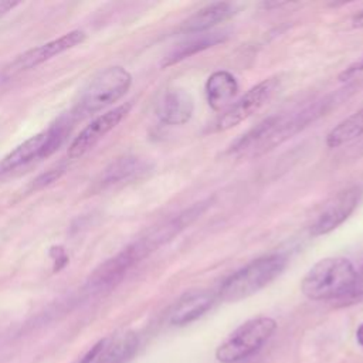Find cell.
<instances>
[{
  "mask_svg": "<svg viewBox=\"0 0 363 363\" xmlns=\"http://www.w3.org/2000/svg\"><path fill=\"white\" fill-rule=\"evenodd\" d=\"M194 112V99L183 88L167 89L156 108L157 118L166 125H183L190 121Z\"/></svg>",
  "mask_w": 363,
  "mask_h": 363,
  "instance_id": "cell-12",
  "label": "cell"
},
{
  "mask_svg": "<svg viewBox=\"0 0 363 363\" xmlns=\"http://www.w3.org/2000/svg\"><path fill=\"white\" fill-rule=\"evenodd\" d=\"M132 75L123 67H109L99 72L84 89L78 111L81 113L98 112L119 101L130 88Z\"/></svg>",
  "mask_w": 363,
  "mask_h": 363,
  "instance_id": "cell-5",
  "label": "cell"
},
{
  "mask_svg": "<svg viewBox=\"0 0 363 363\" xmlns=\"http://www.w3.org/2000/svg\"><path fill=\"white\" fill-rule=\"evenodd\" d=\"M238 91V82L235 77L228 71L213 72L204 85L206 99L213 111H220L225 108Z\"/></svg>",
  "mask_w": 363,
  "mask_h": 363,
  "instance_id": "cell-16",
  "label": "cell"
},
{
  "mask_svg": "<svg viewBox=\"0 0 363 363\" xmlns=\"http://www.w3.org/2000/svg\"><path fill=\"white\" fill-rule=\"evenodd\" d=\"M228 38V31H206L194 34L193 37L177 44L162 61V67H172L197 52H201L207 48H211L217 44L224 43Z\"/></svg>",
  "mask_w": 363,
  "mask_h": 363,
  "instance_id": "cell-15",
  "label": "cell"
},
{
  "mask_svg": "<svg viewBox=\"0 0 363 363\" xmlns=\"http://www.w3.org/2000/svg\"><path fill=\"white\" fill-rule=\"evenodd\" d=\"M132 104L126 102L108 111L106 113L98 116L92 121L69 145L68 147V157L77 159L85 155L91 147H94L109 130H112L130 111Z\"/></svg>",
  "mask_w": 363,
  "mask_h": 363,
  "instance_id": "cell-10",
  "label": "cell"
},
{
  "mask_svg": "<svg viewBox=\"0 0 363 363\" xmlns=\"http://www.w3.org/2000/svg\"><path fill=\"white\" fill-rule=\"evenodd\" d=\"M150 254V250L143 242L142 238L133 241L130 245L123 248L119 254L112 257L111 259L105 261L102 265H99L94 274L91 275L86 288L89 292L99 294L106 292L112 289L115 285H118L123 277L128 274V271L135 267L139 261L146 258Z\"/></svg>",
  "mask_w": 363,
  "mask_h": 363,
  "instance_id": "cell-7",
  "label": "cell"
},
{
  "mask_svg": "<svg viewBox=\"0 0 363 363\" xmlns=\"http://www.w3.org/2000/svg\"><path fill=\"white\" fill-rule=\"evenodd\" d=\"M45 138H47L45 130L41 133H37L35 136L27 139L21 145H18L9 155H6L0 160V176L6 174V173H11V172L17 170L18 167L31 163L35 159H41Z\"/></svg>",
  "mask_w": 363,
  "mask_h": 363,
  "instance_id": "cell-19",
  "label": "cell"
},
{
  "mask_svg": "<svg viewBox=\"0 0 363 363\" xmlns=\"http://www.w3.org/2000/svg\"><path fill=\"white\" fill-rule=\"evenodd\" d=\"M356 279L357 271L347 258L328 257L306 272L301 282V291L312 301L350 298Z\"/></svg>",
  "mask_w": 363,
  "mask_h": 363,
  "instance_id": "cell-2",
  "label": "cell"
},
{
  "mask_svg": "<svg viewBox=\"0 0 363 363\" xmlns=\"http://www.w3.org/2000/svg\"><path fill=\"white\" fill-rule=\"evenodd\" d=\"M282 85V75H272L251 89H248L238 101L230 105L213 123V132H221L237 126L242 121L252 116L257 111H259L272 96L279 91Z\"/></svg>",
  "mask_w": 363,
  "mask_h": 363,
  "instance_id": "cell-6",
  "label": "cell"
},
{
  "mask_svg": "<svg viewBox=\"0 0 363 363\" xmlns=\"http://www.w3.org/2000/svg\"><path fill=\"white\" fill-rule=\"evenodd\" d=\"M85 40V33L81 30L69 31L60 38H55L52 41H48L40 47H35L23 55H20L16 62L13 64V71H21V69H30L72 47L82 43Z\"/></svg>",
  "mask_w": 363,
  "mask_h": 363,
  "instance_id": "cell-11",
  "label": "cell"
},
{
  "mask_svg": "<svg viewBox=\"0 0 363 363\" xmlns=\"http://www.w3.org/2000/svg\"><path fill=\"white\" fill-rule=\"evenodd\" d=\"M65 169H67V167H65L64 164H61V166H57V167H52V169L47 170L45 173L40 174V176L34 180L33 187H34V189H41V187H44V186L51 184L52 182H55V180L65 172Z\"/></svg>",
  "mask_w": 363,
  "mask_h": 363,
  "instance_id": "cell-22",
  "label": "cell"
},
{
  "mask_svg": "<svg viewBox=\"0 0 363 363\" xmlns=\"http://www.w3.org/2000/svg\"><path fill=\"white\" fill-rule=\"evenodd\" d=\"M363 197V189L360 186H349L335 193L325 204L316 220L311 225V235L319 237L332 233L340 224H343L350 214L356 210Z\"/></svg>",
  "mask_w": 363,
  "mask_h": 363,
  "instance_id": "cell-8",
  "label": "cell"
},
{
  "mask_svg": "<svg viewBox=\"0 0 363 363\" xmlns=\"http://www.w3.org/2000/svg\"><path fill=\"white\" fill-rule=\"evenodd\" d=\"M360 136H363V106L330 129L326 136V145L329 147H339Z\"/></svg>",
  "mask_w": 363,
  "mask_h": 363,
  "instance_id": "cell-20",
  "label": "cell"
},
{
  "mask_svg": "<svg viewBox=\"0 0 363 363\" xmlns=\"http://www.w3.org/2000/svg\"><path fill=\"white\" fill-rule=\"evenodd\" d=\"M356 340L363 347V322L359 325V328L356 330Z\"/></svg>",
  "mask_w": 363,
  "mask_h": 363,
  "instance_id": "cell-26",
  "label": "cell"
},
{
  "mask_svg": "<svg viewBox=\"0 0 363 363\" xmlns=\"http://www.w3.org/2000/svg\"><path fill=\"white\" fill-rule=\"evenodd\" d=\"M238 11V6L227 1H217L204 6L191 14L186 21H183L180 30L186 34H200L206 31H211V28L228 20Z\"/></svg>",
  "mask_w": 363,
  "mask_h": 363,
  "instance_id": "cell-14",
  "label": "cell"
},
{
  "mask_svg": "<svg viewBox=\"0 0 363 363\" xmlns=\"http://www.w3.org/2000/svg\"><path fill=\"white\" fill-rule=\"evenodd\" d=\"M277 330L275 319L257 316L245 320L234 329L216 349V357L221 363H237L258 353Z\"/></svg>",
  "mask_w": 363,
  "mask_h": 363,
  "instance_id": "cell-4",
  "label": "cell"
},
{
  "mask_svg": "<svg viewBox=\"0 0 363 363\" xmlns=\"http://www.w3.org/2000/svg\"><path fill=\"white\" fill-rule=\"evenodd\" d=\"M150 169V164L139 156H123L112 162L101 174L99 187H109L139 177Z\"/></svg>",
  "mask_w": 363,
  "mask_h": 363,
  "instance_id": "cell-17",
  "label": "cell"
},
{
  "mask_svg": "<svg viewBox=\"0 0 363 363\" xmlns=\"http://www.w3.org/2000/svg\"><path fill=\"white\" fill-rule=\"evenodd\" d=\"M362 71H363V55H362L357 61H354L353 64H350L347 68H345V69L340 72L339 79H340V81L350 79L352 77H354L356 74H359V72H362Z\"/></svg>",
  "mask_w": 363,
  "mask_h": 363,
  "instance_id": "cell-23",
  "label": "cell"
},
{
  "mask_svg": "<svg viewBox=\"0 0 363 363\" xmlns=\"http://www.w3.org/2000/svg\"><path fill=\"white\" fill-rule=\"evenodd\" d=\"M217 295L210 291H193L189 294H184L172 308L169 315V322L173 326H184L200 316H203L206 312H208L213 305L216 303Z\"/></svg>",
  "mask_w": 363,
  "mask_h": 363,
  "instance_id": "cell-13",
  "label": "cell"
},
{
  "mask_svg": "<svg viewBox=\"0 0 363 363\" xmlns=\"http://www.w3.org/2000/svg\"><path fill=\"white\" fill-rule=\"evenodd\" d=\"M211 203H213V200H210V199L194 203L189 208L180 211L179 214L167 218L162 224L149 230L142 237L143 241L146 242L149 250L153 252L156 248H159L163 244L173 240L183 230H186L189 225H191L197 218H200L208 210V207H211Z\"/></svg>",
  "mask_w": 363,
  "mask_h": 363,
  "instance_id": "cell-9",
  "label": "cell"
},
{
  "mask_svg": "<svg viewBox=\"0 0 363 363\" xmlns=\"http://www.w3.org/2000/svg\"><path fill=\"white\" fill-rule=\"evenodd\" d=\"M345 91L346 89H340L336 94L315 101L313 104L306 105L299 111L267 118L245 135L238 138L231 145V150L234 153H248L251 156H258L274 149L275 146L295 136L318 118L326 115V112H329L337 101L345 98Z\"/></svg>",
  "mask_w": 363,
  "mask_h": 363,
  "instance_id": "cell-1",
  "label": "cell"
},
{
  "mask_svg": "<svg viewBox=\"0 0 363 363\" xmlns=\"http://www.w3.org/2000/svg\"><path fill=\"white\" fill-rule=\"evenodd\" d=\"M356 296H363V268H362L360 272H357L356 285L353 288V292H352L350 298H356Z\"/></svg>",
  "mask_w": 363,
  "mask_h": 363,
  "instance_id": "cell-24",
  "label": "cell"
},
{
  "mask_svg": "<svg viewBox=\"0 0 363 363\" xmlns=\"http://www.w3.org/2000/svg\"><path fill=\"white\" fill-rule=\"evenodd\" d=\"M68 125H69L68 121L60 119L55 125H52L50 129L45 130L47 138H45V143H44V147H43L41 159L48 157L50 155H52L62 145V142L65 140V138L69 132Z\"/></svg>",
  "mask_w": 363,
  "mask_h": 363,
  "instance_id": "cell-21",
  "label": "cell"
},
{
  "mask_svg": "<svg viewBox=\"0 0 363 363\" xmlns=\"http://www.w3.org/2000/svg\"><path fill=\"white\" fill-rule=\"evenodd\" d=\"M139 337L135 332H122L104 340L102 350L95 363H128L136 353Z\"/></svg>",
  "mask_w": 363,
  "mask_h": 363,
  "instance_id": "cell-18",
  "label": "cell"
},
{
  "mask_svg": "<svg viewBox=\"0 0 363 363\" xmlns=\"http://www.w3.org/2000/svg\"><path fill=\"white\" fill-rule=\"evenodd\" d=\"M285 267L286 258L282 254L259 257L224 279L217 292V298L223 302H238L250 298L275 281Z\"/></svg>",
  "mask_w": 363,
  "mask_h": 363,
  "instance_id": "cell-3",
  "label": "cell"
},
{
  "mask_svg": "<svg viewBox=\"0 0 363 363\" xmlns=\"http://www.w3.org/2000/svg\"><path fill=\"white\" fill-rule=\"evenodd\" d=\"M352 27L353 28H363V10L356 13L352 18Z\"/></svg>",
  "mask_w": 363,
  "mask_h": 363,
  "instance_id": "cell-25",
  "label": "cell"
}]
</instances>
